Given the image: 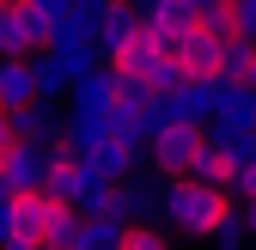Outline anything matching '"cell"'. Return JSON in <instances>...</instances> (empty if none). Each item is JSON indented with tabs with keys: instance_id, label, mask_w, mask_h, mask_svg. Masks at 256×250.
I'll list each match as a JSON object with an SVG mask.
<instances>
[{
	"instance_id": "obj_1",
	"label": "cell",
	"mask_w": 256,
	"mask_h": 250,
	"mask_svg": "<svg viewBox=\"0 0 256 250\" xmlns=\"http://www.w3.org/2000/svg\"><path fill=\"white\" fill-rule=\"evenodd\" d=\"M232 208V190L226 183H202V177H171L165 183V226L171 232H189V238H214L220 214Z\"/></svg>"
},
{
	"instance_id": "obj_2",
	"label": "cell",
	"mask_w": 256,
	"mask_h": 250,
	"mask_svg": "<svg viewBox=\"0 0 256 250\" xmlns=\"http://www.w3.org/2000/svg\"><path fill=\"white\" fill-rule=\"evenodd\" d=\"M98 49H55V43H43L37 55H30V74H37V98H74V86H80V74L86 68H98Z\"/></svg>"
},
{
	"instance_id": "obj_3",
	"label": "cell",
	"mask_w": 256,
	"mask_h": 250,
	"mask_svg": "<svg viewBox=\"0 0 256 250\" xmlns=\"http://www.w3.org/2000/svg\"><path fill=\"white\" fill-rule=\"evenodd\" d=\"M202 140H208L202 122H158V128L146 134V165H152L158 177H183L189 159L202 152Z\"/></svg>"
},
{
	"instance_id": "obj_4",
	"label": "cell",
	"mask_w": 256,
	"mask_h": 250,
	"mask_svg": "<svg viewBox=\"0 0 256 250\" xmlns=\"http://www.w3.org/2000/svg\"><path fill=\"white\" fill-rule=\"evenodd\" d=\"M49 43V24L30 12V0H0V55H37Z\"/></svg>"
},
{
	"instance_id": "obj_5",
	"label": "cell",
	"mask_w": 256,
	"mask_h": 250,
	"mask_svg": "<svg viewBox=\"0 0 256 250\" xmlns=\"http://www.w3.org/2000/svg\"><path fill=\"white\" fill-rule=\"evenodd\" d=\"M6 116H12L18 140H37V146H55V140H61V122H68L61 98H30V104H18V110H6Z\"/></svg>"
},
{
	"instance_id": "obj_6",
	"label": "cell",
	"mask_w": 256,
	"mask_h": 250,
	"mask_svg": "<svg viewBox=\"0 0 256 250\" xmlns=\"http://www.w3.org/2000/svg\"><path fill=\"white\" fill-rule=\"evenodd\" d=\"M116 214L122 220H165V190L152 177L128 171V177H116Z\"/></svg>"
},
{
	"instance_id": "obj_7",
	"label": "cell",
	"mask_w": 256,
	"mask_h": 250,
	"mask_svg": "<svg viewBox=\"0 0 256 250\" xmlns=\"http://www.w3.org/2000/svg\"><path fill=\"white\" fill-rule=\"evenodd\" d=\"M134 37H140V6H134V0H110L104 18H98V55L110 61L116 49H128Z\"/></svg>"
},
{
	"instance_id": "obj_8",
	"label": "cell",
	"mask_w": 256,
	"mask_h": 250,
	"mask_svg": "<svg viewBox=\"0 0 256 250\" xmlns=\"http://www.w3.org/2000/svg\"><path fill=\"white\" fill-rule=\"evenodd\" d=\"M220 43H226V37H214V30L196 18V24L177 37V49H171V55L183 61V74H220Z\"/></svg>"
},
{
	"instance_id": "obj_9",
	"label": "cell",
	"mask_w": 256,
	"mask_h": 250,
	"mask_svg": "<svg viewBox=\"0 0 256 250\" xmlns=\"http://www.w3.org/2000/svg\"><path fill=\"white\" fill-rule=\"evenodd\" d=\"M43 183H49V146L18 140V146H12V159H6V190L24 196V190H43Z\"/></svg>"
},
{
	"instance_id": "obj_10",
	"label": "cell",
	"mask_w": 256,
	"mask_h": 250,
	"mask_svg": "<svg viewBox=\"0 0 256 250\" xmlns=\"http://www.w3.org/2000/svg\"><path fill=\"white\" fill-rule=\"evenodd\" d=\"M140 146L146 140H134V134H98V146H92L86 152V159L92 165H98V171H110V177H128V171H140Z\"/></svg>"
},
{
	"instance_id": "obj_11",
	"label": "cell",
	"mask_w": 256,
	"mask_h": 250,
	"mask_svg": "<svg viewBox=\"0 0 256 250\" xmlns=\"http://www.w3.org/2000/svg\"><path fill=\"white\" fill-rule=\"evenodd\" d=\"M37 98V74H30V55H0V104L18 110Z\"/></svg>"
},
{
	"instance_id": "obj_12",
	"label": "cell",
	"mask_w": 256,
	"mask_h": 250,
	"mask_svg": "<svg viewBox=\"0 0 256 250\" xmlns=\"http://www.w3.org/2000/svg\"><path fill=\"white\" fill-rule=\"evenodd\" d=\"M122 214H80V250H122Z\"/></svg>"
},
{
	"instance_id": "obj_13",
	"label": "cell",
	"mask_w": 256,
	"mask_h": 250,
	"mask_svg": "<svg viewBox=\"0 0 256 250\" xmlns=\"http://www.w3.org/2000/svg\"><path fill=\"white\" fill-rule=\"evenodd\" d=\"M189 177H202V183H226V190H232V159H226V146L202 140V152L189 159Z\"/></svg>"
},
{
	"instance_id": "obj_14",
	"label": "cell",
	"mask_w": 256,
	"mask_h": 250,
	"mask_svg": "<svg viewBox=\"0 0 256 250\" xmlns=\"http://www.w3.org/2000/svg\"><path fill=\"white\" fill-rule=\"evenodd\" d=\"M250 61H256V43L232 30V37L220 43V80H244V74H250Z\"/></svg>"
},
{
	"instance_id": "obj_15",
	"label": "cell",
	"mask_w": 256,
	"mask_h": 250,
	"mask_svg": "<svg viewBox=\"0 0 256 250\" xmlns=\"http://www.w3.org/2000/svg\"><path fill=\"white\" fill-rule=\"evenodd\" d=\"M158 244H165L158 220H128L122 226V250H158Z\"/></svg>"
},
{
	"instance_id": "obj_16",
	"label": "cell",
	"mask_w": 256,
	"mask_h": 250,
	"mask_svg": "<svg viewBox=\"0 0 256 250\" xmlns=\"http://www.w3.org/2000/svg\"><path fill=\"white\" fill-rule=\"evenodd\" d=\"M214 238H220V244H238V238H250V220H244V208H226V214H220Z\"/></svg>"
},
{
	"instance_id": "obj_17",
	"label": "cell",
	"mask_w": 256,
	"mask_h": 250,
	"mask_svg": "<svg viewBox=\"0 0 256 250\" xmlns=\"http://www.w3.org/2000/svg\"><path fill=\"white\" fill-rule=\"evenodd\" d=\"M30 12H37V18H43V24L55 30L61 18H68V12H74V0H30Z\"/></svg>"
},
{
	"instance_id": "obj_18",
	"label": "cell",
	"mask_w": 256,
	"mask_h": 250,
	"mask_svg": "<svg viewBox=\"0 0 256 250\" xmlns=\"http://www.w3.org/2000/svg\"><path fill=\"white\" fill-rule=\"evenodd\" d=\"M232 24H238V37L256 43V0H232Z\"/></svg>"
},
{
	"instance_id": "obj_19",
	"label": "cell",
	"mask_w": 256,
	"mask_h": 250,
	"mask_svg": "<svg viewBox=\"0 0 256 250\" xmlns=\"http://www.w3.org/2000/svg\"><path fill=\"white\" fill-rule=\"evenodd\" d=\"M0 244H12V196H0Z\"/></svg>"
},
{
	"instance_id": "obj_20",
	"label": "cell",
	"mask_w": 256,
	"mask_h": 250,
	"mask_svg": "<svg viewBox=\"0 0 256 250\" xmlns=\"http://www.w3.org/2000/svg\"><path fill=\"white\" fill-rule=\"evenodd\" d=\"M244 220H250V238H256V196L244 202Z\"/></svg>"
},
{
	"instance_id": "obj_21",
	"label": "cell",
	"mask_w": 256,
	"mask_h": 250,
	"mask_svg": "<svg viewBox=\"0 0 256 250\" xmlns=\"http://www.w3.org/2000/svg\"><path fill=\"white\" fill-rule=\"evenodd\" d=\"M244 80H250V86H256V61H250V74H244Z\"/></svg>"
},
{
	"instance_id": "obj_22",
	"label": "cell",
	"mask_w": 256,
	"mask_h": 250,
	"mask_svg": "<svg viewBox=\"0 0 256 250\" xmlns=\"http://www.w3.org/2000/svg\"><path fill=\"white\" fill-rule=\"evenodd\" d=\"M196 6H214V0H196Z\"/></svg>"
},
{
	"instance_id": "obj_23",
	"label": "cell",
	"mask_w": 256,
	"mask_h": 250,
	"mask_svg": "<svg viewBox=\"0 0 256 250\" xmlns=\"http://www.w3.org/2000/svg\"><path fill=\"white\" fill-rule=\"evenodd\" d=\"M0 110H6V104H0Z\"/></svg>"
}]
</instances>
